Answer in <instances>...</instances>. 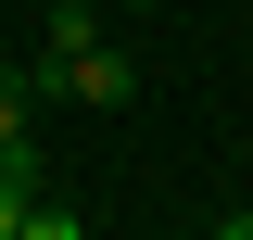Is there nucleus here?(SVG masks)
<instances>
[{
	"label": "nucleus",
	"mask_w": 253,
	"mask_h": 240,
	"mask_svg": "<svg viewBox=\"0 0 253 240\" xmlns=\"http://www.w3.org/2000/svg\"><path fill=\"white\" fill-rule=\"evenodd\" d=\"M38 101H51V76H38V63H0V152H38V139H26Z\"/></svg>",
	"instance_id": "obj_2"
},
{
	"label": "nucleus",
	"mask_w": 253,
	"mask_h": 240,
	"mask_svg": "<svg viewBox=\"0 0 253 240\" xmlns=\"http://www.w3.org/2000/svg\"><path fill=\"white\" fill-rule=\"evenodd\" d=\"M126 13H152V0H126Z\"/></svg>",
	"instance_id": "obj_4"
},
{
	"label": "nucleus",
	"mask_w": 253,
	"mask_h": 240,
	"mask_svg": "<svg viewBox=\"0 0 253 240\" xmlns=\"http://www.w3.org/2000/svg\"><path fill=\"white\" fill-rule=\"evenodd\" d=\"M38 76H51V101H89V114H126V101H139V63H126V38H101L89 0H51Z\"/></svg>",
	"instance_id": "obj_1"
},
{
	"label": "nucleus",
	"mask_w": 253,
	"mask_h": 240,
	"mask_svg": "<svg viewBox=\"0 0 253 240\" xmlns=\"http://www.w3.org/2000/svg\"><path fill=\"white\" fill-rule=\"evenodd\" d=\"M26 202H38V152H0V240H26Z\"/></svg>",
	"instance_id": "obj_3"
}]
</instances>
